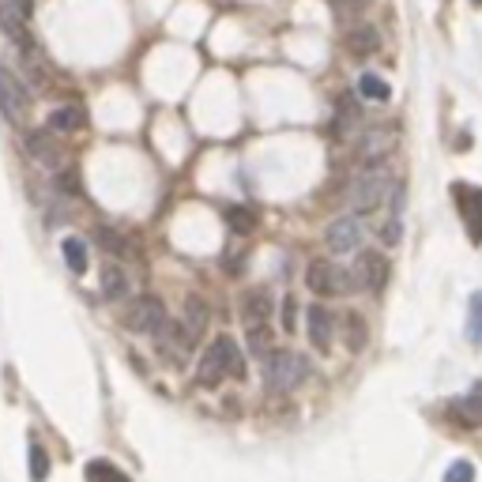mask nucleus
Masks as SVG:
<instances>
[{
	"mask_svg": "<svg viewBox=\"0 0 482 482\" xmlns=\"http://www.w3.org/2000/svg\"><path fill=\"white\" fill-rule=\"evenodd\" d=\"M227 377H237V381L245 377V358H241V350L230 335H215L197 362V384L215 389V384H222Z\"/></svg>",
	"mask_w": 482,
	"mask_h": 482,
	"instance_id": "obj_1",
	"label": "nucleus"
},
{
	"mask_svg": "<svg viewBox=\"0 0 482 482\" xmlns=\"http://www.w3.org/2000/svg\"><path fill=\"white\" fill-rule=\"evenodd\" d=\"M392 189H396V178L389 173V166H377V163H369L355 181H350V192H347V200L350 207H355L358 215H377L384 204H389L392 197Z\"/></svg>",
	"mask_w": 482,
	"mask_h": 482,
	"instance_id": "obj_2",
	"label": "nucleus"
},
{
	"mask_svg": "<svg viewBox=\"0 0 482 482\" xmlns=\"http://www.w3.org/2000/svg\"><path fill=\"white\" fill-rule=\"evenodd\" d=\"M305 374H309V362H305L301 355H294V350H271V355L264 358V381H268L271 392L298 389V384L305 381Z\"/></svg>",
	"mask_w": 482,
	"mask_h": 482,
	"instance_id": "obj_3",
	"label": "nucleus"
},
{
	"mask_svg": "<svg viewBox=\"0 0 482 482\" xmlns=\"http://www.w3.org/2000/svg\"><path fill=\"white\" fill-rule=\"evenodd\" d=\"M305 283H309V291L320 294V298H340L347 291H355V283H350V268H340L332 261H313L309 271H305Z\"/></svg>",
	"mask_w": 482,
	"mask_h": 482,
	"instance_id": "obj_4",
	"label": "nucleus"
},
{
	"mask_svg": "<svg viewBox=\"0 0 482 482\" xmlns=\"http://www.w3.org/2000/svg\"><path fill=\"white\" fill-rule=\"evenodd\" d=\"M30 102H35V99H30L27 84L0 64V114H4L12 125H23L30 117Z\"/></svg>",
	"mask_w": 482,
	"mask_h": 482,
	"instance_id": "obj_5",
	"label": "nucleus"
},
{
	"mask_svg": "<svg viewBox=\"0 0 482 482\" xmlns=\"http://www.w3.org/2000/svg\"><path fill=\"white\" fill-rule=\"evenodd\" d=\"M125 325H128V332H136V335H158L166 328V305L158 298H151V294H143V298H136L133 305H128Z\"/></svg>",
	"mask_w": 482,
	"mask_h": 482,
	"instance_id": "obj_6",
	"label": "nucleus"
},
{
	"mask_svg": "<svg viewBox=\"0 0 482 482\" xmlns=\"http://www.w3.org/2000/svg\"><path fill=\"white\" fill-rule=\"evenodd\" d=\"M30 15H35V0H0V30L30 50Z\"/></svg>",
	"mask_w": 482,
	"mask_h": 482,
	"instance_id": "obj_7",
	"label": "nucleus"
},
{
	"mask_svg": "<svg viewBox=\"0 0 482 482\" xmlns=\"http://www.w3.org/2000/svg\"><path fill=\"white\" fill-rule=\"evenodd\" d=\"M384 279H389V256L384 253H358L355 268H350V283H355V291H381Z\"/></svg>",
	"mask_w": 482,
	"mask_h": 482,
	"instance_id": "obj_8",
	"label": "nucleus"
},
{
	"mask_svg": "<svg viewBox=\"0 0 482 482\" xmlns=\"http://www.w3.org/2000/svg\"><path fill=\"white\" fill-rule=\"evenodd\" d=\"M325 241H328L332 256L358 253V245H362V222H358V215H340V219H332Z\"/></svg>",
	"mask_w": 482,
	"mask_h": 482,
	"instance_id": "obj_9",
	"label": "nucleus"
},
{
	"mask_svg": "<svg viewBox=\"0 0 482 482\" xmlns=\"http://www.w3.org/2000/svg\"><path fill=\"white\" fill-rule=\"evenodd\" d=\"M453 197H456V204H460L463 227H468L471 241H475V245H482V189H475V185H456Z\"/></svg>",
	"mask_w": 482,
	"mask_h": 482,
	"instance_id": "obj_10",
	"label": "nucleus"
},
{
	"mask_svg": "<svg viewBox=\"0 0 482 482\" xmlns=\"http://www.w3.org/2000/svg\"><path fill=\"white\" fill-rule=\"evenodd\" d=\"M27 155L35 158V163L42 166V170H50V173H57L60 166H64V155H60V143L53 140V133H30L27 136Z\"/></svg>",
	"mask_w": 482,
	"mask_h": 482,
	"instance_id": "obj_11",
	"label": "nucleus"
},
{
	"mask_svg": "<svg viewBox=\"0 0 482 482\" xmlns=\"http://www.w3.org/2000/svg\"><path fill=\"white\" fill-rule=\"evenodd\" d=\"M404 200H407V189L404 181H396L389 204H384V222H381V241L384 245H399V234H404Z\"/></svg>",
	"mask_w": 482,
	"mask_h": 482,
	"instance_id": "obj_12",
	"label": "nucleus"
},
{
	"mask_svg": "<svg viewBox=\"0 0 482 482\" xmlns=\"http://www.w3.org/2000/svg\"><path fill=\"white\" fill-rule=\"evenodd\" d=\"M332 328H335V320L325 305H313V309L305 313V335H309V343L320 350V355L332 347Z\"/></svg>",
	"mask_w": 482,
	"mask_h": 482,
	"instance_id": "obj_13",
	"label": "nucleus"
},
{
	"mask_svg": "<svg viewBox=\"0 0 482 482\" xmlns=\"http://www.w3.org/2000/svg\"><path fill=\"white\" fill-rule=\"evenodd\" d=\"M207 305L200 301V298H189L185 301V317H181V328H178V340L181 343H197L200 335L207 332Z\"/></svg>",
	"mask_w": 482,
	"mask_h": 482,
	"instance_id": "obj_14",
	"label": "nucleus"
},
{
	"mask_svg": "<svg viewBox=\"0 0 482 482\" xmlns=\"http://www.w3.org/2000/svg\"><path fill=\"white\" fill-rule=\"evenodd\" d=\"M362 125V109H358V94H343L340 102H335V136L347 140L355 136Z\"/></svg>",
	"mask_w": 482,
	"mask_h": 482,
	"instance_id": "obj_15",
	"label": "nucleus"
},
{
	"mask_svg": "<svg viewBox=\"0 0 482 482\" xmlns=\"http://www.w3.org/2000/svg\"><path fill=\"white\" fill-rule=\"evenodd\" d=\"M241 317H245L249 328H264L268 317H271V298H268V291H249L245 298H241Z\"/></svg>",
	"mask_w": 482,
	"mask_h": 482,
	"instance_id": "obj_16",
	"label": "nucleus"
},
{
	"mask_svg": "<svg viewBox=\"0 0 482 482\" xmlns=\"http://www.w3.org/2000/svg\"><path fill=\"white\" fill-rule=\"evenodd\" d=\"M453 414H456V422L460 426H482V381L475 384V389L468 396H460L456 404H453Z\"/></svg>",
	"mask_w": 482,
	"mask_h": 482,
	"instance_id": "obj_17",
	"label": "nucleus"
},
{
	"mask_svg": "<svg viewBox=\"0 0 482 482\" xmlns=\"http://www.w3.org/2000/svg\"><path fill=\"white\" fill-rule=\"evenodd\" d=\"M87 125V114H84V106H60L50 114V121H45V133H60V136H68L76 133V128H84Z\"/></svg>",
	"mask_w": 482,
	"mask_h": 482,
	"instance_id": "obj_18",
	"label": "nucleus"
},
{
	"mask_svg": "<svg viewBox=\"0 0 482 482\" xmlns=\"http://www.w3.org/2000/svg\"><path fill=\"white\" fill-rule=\"evenodd\" d=\"M102 298H106V301L128 298V271H125L121 264H106V268H102Z\"/></svg>",
	"mask_w": 482,
	"mask_h": 482,
	"instance_id": "obj_19",
	"label": "nucleus"
},
{
	"mask_svg": "<svg viewBox=\"0 0 482 482\" xmlns=\"http://www.w3.org/2000/svg\"><path fill=\"white\" fill-rule=\"evenodd\" d=\"M392 140H396V128H366V136H362V155L369 158V163H377V155H384L392 148Z\"/></svg>",
	"mask_w": 482,
	"mask_h": 482,
	"instance_id": "obj_20",
	"label": "nucleus"
},
{
	"mask_svg": "<svg viewBox=\"0 0 482 482\" xmlns=\"http://www.w3.org/2000/svg\"><path fill=\"white\" fill-rule=\"evenodd\" d=\"M377 45H381L377 27H355V30L347 35V50L355 53V57H369V53H377Z\"/></svg>",
	"mask_w": 482,
	"mask_h": 482,
	"instance_id": "obj_21",
	"label": "nucleus"
},
{
	"mask_svg": "<svg viewBox=\"0 0 482 482\" xmlns=\"http://www.w3.org/2000/svg\"><path fill=\"white\" fill-rule=\"evenodd\" d=\"M358 99H366V102H389V99H392L389 79H381L377 72H362V79H358Z\"/></svg>",
	"mask_w": 482,
	"mask_h": 482,
	"instance_id": "obj_22",
	"label": "nucleus"
},
{
	"mask_svg": "<svg viewBox=\"0 0 482 482\" xmlns=\"http://www.w3.org/2000/svg\"><path fill=\"white\" fill-rule=\"evenodd\" d=\"M60 253H64V264H68L72 276H84L87 271V245L79 237H64L60 241Z\"/></svg>",
	"mask_w": 482,
	"mask_h": 482,
	"instance_id": "obj_23",
	"label": "nucleus"
},
{
	"mask_svg": "<svg viewBox=\"0 0 482 482\" xmlns=\"http://www.w3.org/2000/svg\"><path fill=\"white\" fill-rule=\"evenodd\" d=\"M343 328H347V332H343V335H347V347H350V350H362L366 340H369V335H366V320H362L358 313H347V317H343Z\"/></svg>",
	"mask_w": 482,
	"mask_h": 482,
	"instance_id": "obj_24",
	"label": "nucleus"
},
{
	"mask_svg": "<svg viewBox=\"0 0 482 482\" xmlns=\"http://www.w3.org/2000/svg\"><path fill=\"white\" fill-rule=\"evenodd\" d=\"M87 482H128V475H121L114 463H106V460H94L91 468H87Z\"/></svg>",
	"mask_w": 482,
	"mask_h": 482,
	"instance_id": "obj_25",
	"label": "nucleus"
},
{
	"mask_svg": "<svg viewBox=\"0 0 482 482\" xmlns=\"http://www.w3.org/2000/svg\"><path fill=\"white\" fill-rule=\"evenodd\" d=\"M45 475H50V456H45V448L38 441H30V478L45 482Z\"/></svg>",
	"mask_w": 482,
	"mask_h": 482,
	"instance_id": "obj_26",
	"label": "nucleus"
},
{
	"mask_svg": "<svg viewBox=\"0 0 482 482\" xmlns=\"http://www.w3.org/2000/svg\"><path fill=\"white\" fill-rule=\"evenodd\" d=\"M249 350H253L256 358H268L271 350H276V347H271V332H268V325H264V328H249Z\"/></svg>",
	"mask_w": 482,
	"mask_h": 482,
	"instance_id": "obj_27",
	"label": "nucleus"
},
{
	"mask_svg": "<svg viewBox=\"0 0 482 482\" xmlns=\"http://www.w3.org/2000/svg\"><path fill=\"white\" fill-rule=\"evenodd\" d=\"M227 222H230L234 234H249L256 227V215L245 212V207H227Z\"/></svg>",
	"mask_w": 482,
	"mask_h": 482,
	"instance_id": "obj_28",
	"label": "nucleus"
},
{
	"mask_svg": "<svg viewBox=\"0 0 482 482\" xmlns=\"http://www.w3.org/2000/svg\"><path fill=\"white\" fill-rule=\"evenodd\" d=\"M99 245L106 249V253H114V256H128V245H125V237L117 234V230H109V227H99Z\"/></svg>",
	"mask_w": 482,
	"mask_h": 482,
	"instance_id": "obj_29",
	"label": "nucleus"
},
{
	"mask_svg": "<svg viewBox=\"0 0 482 482\" xmlns=\"http://www.w3.org/2000/svg\"><path fill=\"white\" fill-rule=\"evenodd\" d=\"M468 332L475 343H482V294H475L468 305Z\"/></svg>",
	"mask_w": 482,
	"mask_h": 482,
	"instance_id": "obj_30",
	"label": "nucleus"
},
{
	"mask_svg": "<svg viewBox=\"0 0 482 482\" xmlns=\"http://www.w3.org/2000/svg\"><path fill=\"white\" fill-rule=\"evenodd\" d=\"M445 482H475V468H471L468 460H456L453 468L445 471Z\"/></svg>",
	"mask_w": 482,
	"mask_h": 482,
	"instance_id": "obj_31",
	"label": "nucleus"
},
{
	"mask_svg": "<svg viewBox=\"0 0 482 482\" xmlns=\"http://www.w3.org/2000/svg\"><path fill=\"white\" fill-rule=\"evenodd\" d=\"M294 320H298V305H294L291 294H286L283 298V332H294Z\"/></svg>",
	"mask_w": 482,
	"mask_h": 482,
	"instance_id": "obj_32",
	"label": "nucleus"
},
{
	"mask_svg": "<svg viewBox=\"0 0 482 482\" xmlns=\"http://www.w3.org/2000/svg\"><path fill=\"white\" fill-rule=\"evenodd\" d=\"M335 4H340V0H335ZM366 4V0H350V8H362Z\"/></svg>",
	"mask_w": 482,
	"mask_h": 482,
	"instance_id": "obj_33",
	"label": "nucleus"
},
{
	"mask_svg": "<svg viewBox=\"0 0 482 482\" xmlns=\"http://www.w3.org/2000/svg\"><path fill=\"white\" fill-rule=\"evenodd\" d=\"M471 4H482V0H471Z\"/></svg>",
	"mask_w": 482,
	"mask_h": 482,
	"instance_id": "obj_34",
	"label": "nucleus"
}]
</instances>
